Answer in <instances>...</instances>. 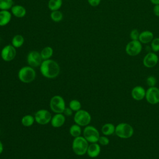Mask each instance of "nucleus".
Masks as SVG:
<instances>
[{
	"label": "nucleus",
	"instance_id": "1",
	"mask_svg": "<svg viewBox=\"0 0 159 159\" xmlns=\"http://www.w3.org/2000/svg\"><path fill=\"white\" fill-rule=\"evenodd\" d=\"M40 71L44 77L53 79L58 76L60 68L57 61L53 60L48 59L42 61L40 66Z\"/></svg>",
	"mask_w": 159,
	"mask_h": 159
},
{
	"label": "nucleus",
	"instance_id": "2",
	"mask_svg": "<svg viewBox=\"0 0 159 159\" xmlns=\"http://www.w3.org/2000/svg\"><path fill=\"white\" fill-rule=\"evenodd\" d=\"M88 146V142L81 136L75 137L72 142V150L76 155L79 156L86 153Z\"/></svg>",
	"mask_w": 159,
	"mask_h": 159
},
{
	"label": "nucleus",
	"instance_id": "3",
	"mask_svg": "<svg viewBox=\"0 0 159 159\" xmlns=\"http://www.w3.org/2000/svg\"><path fill=\"white\" fill-rule=\"evenodd\" d=\"M35 77V71L30 66H23L18 72V78L19 80L24 83H30L32 82Z\"/></svg>",
	"mask_w": 159,
	"mask_h": 159
},
{
	"label": "nucleus",
	"instance_id": "4",
	"mask_svg": "<svg viewBox=\"0 0 159 159\" xmlns=\"http://www.w3.org/2000/svg\"><path fill=\"white\" fill-rule=\"evenodd\" d=\"M134 128L127 123L122 122L116 126L115 134L117 137L121 139H129L134 134Z\"/></svg>",
	"mask_w": 159,
	"mask_h": 159
},
{
	"label": "nucleus",
	"instance_id": "5",
	"mask_svg": "<svg viewBox=\"0 0 159 159\" xmlns=\"http://www.w3.org/2000/svg\"><path fill=\"white\" fill-rule=\"evenodd\" d=\"M50 107L51 110L56 114L63 113L66 107L65 102L63 97L60 95L53 96L50 101Z\"/></svg>",
	"mask_w": 159,
	"mask_h": 159
},
{
	"label": "nucleus",
	"instance_id": "6",
	"mask_svg": "<svg viewBox=\"0 0 159 159\" xmlns=\"http://www.w3.org/2000/svg\"><path fill=\"white\" fill-rule=\"evenodd\" d=\"M73 119L75 124L80 126H87L91 120V116L87 111L80 109L76 112Z\"/></svg>",
	"mask_w": 159,
	"mask_h": 159
},
{
	"label": "nucleus",
	"instance_id": "7",
	"mask_svg": "<svg viewBox=\"0 0 159 159\" xmlns=\"http://www.w3.org/2000/svg\"><path fill=\"white\" fill-rule=\"evenodd\" d=\"M83 137L89 143L98 142L100 137L99 132L98 129L92 125H87L84 127L83 132Z\"/></svg>",
	"mask_w": 159,
	"mask_h": 159
},
{
	"label": "nucleus",
	"instance_id": "8",
	"mask_svg": "<svg viewBox=\"0 0 159 159\" xmlns=\"http://www.w3.org/2000/svg\"><path fill=\"white\" fill-rule=\"evenodd\" d=\"M51 113L46 109L37 111L34 116L35 121L40 125H45L50 122L52 119Z\"/></svg>",
	"mask_w": 159,
	"mask_h": 159
},
{
	"label": "nucleus",
	"instance_id": "9",
	"mask_svg": "<svg viewBox=\"0 0 159 159\" xmlns=\"http://www.w3.org/2000/svg\"><path fill=\"white\" fill-rule=\"evenodd\" d=\"M142 43L139 40H131L125 46V52L129 56L138 55L142 51Z\"/></svg>",
	"mask_w": 159,
	"mask_h": 159
},
{
	"label": "nucleus",
	"instance_id": "10",
	"mask_svg": "<svg viewBox=\"0 0 159 159\" xmlns=\"http://www.w3.org/2000/svg\"><path fill=\"white\" fill-rule=\"evenodd\" d=\"M147 101L151 104L159 103V89L157 87H150L145 93Z\"/></svg>",
	"mask_w": 159,
	"mask_h": 159
},
{
	"label": "nucleus",
	"instance_id": "11",
	"mask_svg": "<svg viewBox=\"0 0 159 159\" xmlns=\"http://www.w3.org/2000/svg\"><path fill=\"white\" fill-rule=\"evenodd\" d=\"M27 61L29 66L32 68L40 66L42 62L40 53L35 50L30 52L27 55Z\"/></svg>",
	"mask_w": 159,
	"mask_h": 159
},
{
	"label": "nucleus",
	"instance_id": "12",
	"mask_svg": "<svg viewBox=\"0 0 159 159\" xmlns=\"http://www.w3.org/2000/svg\"><path fill=\"white\" fill-rule=\"evenodd\" d=\"M16 55V48L12 45H6L1 50V56L5 61H11L14 59Z\"/></svg>",
	"mask_w": 159,
	"mask_h": 159
},
{
	"label": "nucleus",
	"instance_id": "13",
	"mask_svg": "<svg viewBox=\"0 0 159 159\" xmlns=\"http://www.w3.org/2000/svg\"><path fill=\"white\" fill-rule=\"evenodd\" d=\"M158 62V57L155 52H149L143 59V64L147 68H153Z\"/></svg>",
	"mask_w": 159,
	"mask_h": 159
},
{
	"label": "nucleus",
	"instance_id": "14",
	"mask_svg": "<svg viewBox=\"0 0 159 159\" xmlns=\"http://www.w3.org/2000/svg\"><path fill=\"white\" fill-rule=\"evenodd\" d=\"M145 89L141 86H137L134 87L131 91V96L132 98L136 101L142 100L145 98Z\"/></svg>",
	"mask_w": 159,
	"mask_h": 159
},
{
	"label": "nucleus",
	"instance_id": "15",
	"mask_svg": "<svg viewBox=\"0 0 159 159\" xmlns=\"http://www.w3.org/2000/svg\"><path fill=\"white\" fill-rule=\"evenodd\" d=\"M65 122V115L62 113H57L54 115L51 119L50 123L52 127L55 128H59L61 127Z\"/></svg>",
	"mask_w": 159,
	"mask_h": 159
},
{
	"label": "nucleus",
	"instance_id": "16",
	"mask_svg": "<svg viewBox=\"0 0 159 159\" xmlns=\"http://www.w3.org/2000/svg\"><path fill=\"white\" fill-rule=\"evenodd\" d=\"M101 152V147L97 143H91L89 145L86 153L91 158L97 157Z\"/></svg>",
	"mask_w": 159,
	"mask_h": 159
},
{
	"label": "nucleus",
	"instance_id": "17",
	"mask_svg": "<svg viewBox=\"0 0 159 159\" xmlns=\"http://www.w3.org/2000/svg\"><path fill=\"white\" fill-rule=\"evenodd\" d=\"M154 39L153 34L149 30H144L140 33L139 40L142 43H148L151 42Z\"/></svg>",
	"mask_w": 159,
	"mask_h": 159
},
{
	"label": "nucleus",
	"instance_id": "18",
	"mask_svg": "<svg viewBox=\"0 0 159 159\" xmlns=\"http://www.w3.org/2000/svg\"><path fill=\"white\" fill-rule=\"evenodd\" d=\"M11 13L7 10L0 11V26H5L8 24L11 19Z\"/></svg>",
	"mask_w": 159,
	"mask_h": 159
},
{
	"label": "nucleus",
	"instance_id": "19",
	"mask_svg": "<svg viewBox=\"0 0 159 159\" xmlns=\"http://www.w3.org/2000/svg\"><path fill=\"white\" fill-rule=\"evenodd\" d=\"M12 14L17 17H23L26 14V9L22 6L14 5L11 7Z\"/></svg>",
	"mask_w": 159,
	"mask_h": 159
},
{
	"label": "nucleus",
	"instance_id": "20",
	"mask_svg": "<svg viewBox=\"0 0 159 159\" xmlns=\"http://www.w3.org/2000/svg\"><path fill=\"white\" fill-rule=\"evenodd\" d=\"M116 127L111 123H106L104 124L101 128V132L104 135H111L115 132Z\"/></svg>",
	"mask_w": 159,
	"mask_h": 159
},
{
	"label": "nucleus",
	"instance_id": "21",
	"mask_svg": "<svg viewBox=\"0 0 159 159\" xmlns=\"http://www.w3.org/2000/svg\"><path fill=\"white\" fill-rule=\"evenodd\" d=\"M53 50L51 47H45L40 52V55L43 60L50 59L53 55Z\"/></svg>",
	"mask_w": 159,
	"mask_h": 159
},
{
	"label": "nucleus",
	"instance_id": "22",
	"mask_svg": "<svg viewBox=\"0 0 159 159\" xmlns=\"http://www.w3.org/2000/svg\"><path fill=\"white\" fill-rule=\"evenodd\" d=\"M35 118L30 114H27L22 117L21 119V123L24 127H30L34 123Z\"/></svg>",
	"mask_w": 159,
	"mask_h": 159
},
{
	"label": "nucleus",
	"instance_id": "23",
	"mask_svg": "<svg viewBox=\"0 0 159 159\" xmlns=\"http://www.w3.org/2000/svg\"><path fill=\"white\" fill-rule=\"evenodd\" d=\"M11 42L12 45L14 46L15 48H19L22 46L24 42V39L21 35H16L13 37Z\"/></svg>",
	"mask_w": 159,
	"mask_h": 159
},
{
	"label": "nucleus",
	"instance_id": "24",
	"mask_svg": "<svg viewBox=\"0 0 159 159\" xmlns=\"http://www.w3.org/2000/svg\"><path fill=\"white\" fill-rule=\"evenodd\" d=\"M69 132L70 135L74 138L81 136V126H80L76 124L71 125L69 129Z\"/></svg>",
	"mask_w": 159,
	"mask_h": 159
},
{
	"label": "nucleus",
	"instance_id": "25",
	"mask_svg": "<svg viewBox=\"0 0 159 159\" xmlns=\"http://www.w3.org/2000/svg\"><path fill=\"white\" fill-rule=\"evenodd\" d=\"M61 6L62 0H49L48 3V7L52 11L58 10Z\"/></svg>",
	"mask_w": 159,
	"mask_h": 159
},
{
	"label": "nucleus",
	"instance_id": "26",
	"mask_svg": "<svg viewBox=\"0 0 159 159\" xmlns=\"http://www.w3.org/2000/svg\"><path fill=\"white\" fill-rule=\"evenodd\" d=\"M13 0H0V9L8 10L13 6Z\"/></svg>",
	"mask_w": 159,
	"mask_h": 159
},
{
	"label": "nucleus",
	"instance_id": "27",
	"mask_svg": "<svg viewBox=\"0 0 159 159\" xmlns=\"http://www.w3.org/2000/svg\"><path fill=\"white\" fill-rule=\"evenodd\" d=\"M50 17L53 21L58 22L62 20L63 14L58 10L53 11H52L50 14Z\"/></svg>",
	"mask_w": 159,
	"mask_h": 159
},
{
	"label": "nucleus",
	"instance_id": "28",
	"mask_svg": "<svg viewBox=\"0 0 159 159\" xmlns=\"http://www.w3.org/2000/svg\"><path fill=\"white\" fill-rule=\"evenodd\" d=\"M81 102L77 100V99H73L70 101L69 103V107L73 111H78L81 109Z\"/></svg>",
	"mask_w": 159,
	"mask_h": 159
},
{
	"label": "nucleus",
	"instance_id": "29",
	"mask_svg": "<svg viewBox=\"0 0 159 159\" xmlns=\"http://www.w3.org/2000/svg\"><path fill=\"white\" fill-rule=\"evenodd\" d=\"M151 48L153 52L159 51V38H154L151 42Z\"/></svg>",
	"mask_w": 159,
	"mask_h": 159
},
{
	"label": "nucleus",
	"instance_id": "30",
	"mask_svg": "<svg viewBox=\"0 0 159 159\" xmlns=\"http://www.w3.org/2000/svg\"><path fill=\"white\" fill-rule=\"evenodd\" d=\"M140 32L137 29H132L130 33V37L132 40H139Z\"/></svg>",
	"mask_w": 159,
	"mask_h": 159
},
{
	"label": "nucleus",
	"instance_id": "31",
	"mask_svg": "<svg viewBox=\"0 0 159 159\" xmlns=\"http://www.w3.org/2000/svg\"><path fill=\"white\" fill-rule=\"evenodd\" d=\"M147 84L150 87H153L157 84V79L153 76H149L146 80Z\"/></svg>",
	"mask_w": 159,
	"mask_h": 159
},
{
	"label": "nucleus",
	"instance_id": "32",
	"mask_svg": "<svg viewBox=\"0 0 159 159\" xmlns=\"http://www.w3.org/2000/svg\"><path fill=\"white\" fill-rule=\"evenodd\" d=\"M98 142L101 145H107L109 143V139L106 136H100L98 140Z\"/></svg>",
	"mask_w": 159,
	"mask_h": 159
},
{
	"label": "nucleus",
	"instance_id": "33",
	"mask_svg": "<svg viewBox=\"0 0 159 159\" xmlns=\"http://www.w3.org/2000/svg\"><path fill=\"white\" fill-rule=\"evenodd\" d=\"M88 2L91 6L96 7L100 4L101 0H88Z\"/></svg>",
	"mask_w": 159,
	"mask_h": 159
},
{
	"label": "nucleus",
	"instance_id": "34",
	"mask_svg": "<svg viewBox=\"0 0 159 159\" xmlns=\"http://www.w3.org/2000/svg\"><path fill=\"white\" fill-rule=\"evenodd\" d=\"M63 113L64 114V115L66 116H71L73 114V111L70 107H67V108L65 107Z\"/></svg>",
	"mask_w": 159,
	"mask_h": 159
},
{
	"label": "nucleus",
	"instance_id": "35",
	"mask_svg": "<svg viewBox=\"0 0 159 159\" xmlns=\"http://www.w3.org/2000/svg\"><path fill=\"white\" fill-rule=\"evenodd\" d=\"M153 11L156 16L159 17V4H156L154 6L153 8Z\"/></svg>",
	"mask_w": 159,
	"mask_h": 159
},
{
	"label": "nucleus",
	"instance_id": "36",
	"mask_svg": "<svg viewBox=\"0 0 159 159\" xmlns=\"http://www.w3.org/2000/svg\"><path fill=\"white\" fill-rule=\"evenodd\" d=\"M150 1L154 5L159 4V0H150Z\"/></svg>",
	"mask_w": 159,
	"mask_h": 159
},
{
	"label": "nucleus",
	"instance_id": "37",
	"mask_svg": "<svg viewBox=\"0 0 159 159\" xmlns=\"http://www.w3.org/2000/svg\"><path fill=\"white\" fill-rule=\"evenodd\" d=\"M3 149H4V147H3V145H2V143L1 142V141L0 140V154H1L3 152Z\"/></svg>",
	"mask_w": 159,
	"mask_h": 159
},
{
	"label": "nucleus",
	"instance_id": "38",
	"mask_svg": "<svg viewBox=\"0 0 159 159\" xmlns=\"http://www.w3.org/2000/svg\"><path fill=\"white\" fill-rule=\"evenodd\" d=\"M0 42H1V38H0Z\"/></svg>",
	"mask_w": 159,
	"mask_h": 159
}]
</instances>
